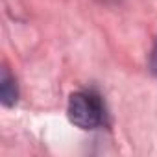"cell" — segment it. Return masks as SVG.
<instances>
[{"label":"cell","mask_w":157,"mask_h":157,"mask_svg":"<svg viewBox=\"0 0 157 157\" xmlns=\"http://www.w3.org/2000/svg\"><path fill=\"white\" fill-rule=\"evenodd\" d=\"M68 120L80 129H98L105 124L107 113L98 93L94 91H78L68 98L67 107Z\"/></svg>","instance_id":"obj_1"},{"label":"cell","mask_w":157,"mask_h":157,"mask_svg":"<svg viewBox=\"0 0 157 157\" xmlns=\"http://www.w3.org/2000/svg\"><path fill=\"white\" fill-rule=\"evenodd\" d=\"M19 98V89H17V82L15 78L10 74L8 68H2V78H0V100L6 107L15 105Z\"/></svg>","instance_id":"obj_2"},{"label":"cell","mask_w":157,"mask_h":157,"mask_svg":"<svg viewBox=\"0 0 157 157\" xmlns=\"http://www.w3.org/2000/svg\"><path fill=\"white\" fill-rule=\"evenodd\" d=\"M150 70L153 76H157V39H155V44H153L151 56H150Z\"/></svg>","instance_id":"obj_3"}]
</instances>
